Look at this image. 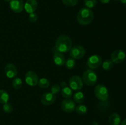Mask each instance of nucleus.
<instances>
[{
  "label": "nucleus",
  "mask_w": 126,
  "mask_h": 125,
  "mask_svg": "<svg viewBox=\"0 0 126 125\" xmlns=\"http://www.w3.org/2000/svg\"><path fill=\"white\" fill-rule=\"evenodd\" d=\"M58 51L66 53L70 51L72 47V41L70 38L66 35H62L57 39L55 45Z\"/></svg>",
  "instance_id": "1"
},
{
  "label": "nucleus",
  "mask_w": 126,
  "mask_h": 125,
  "mask_svg": "<svg viewBox=\"0 0 126 125\" xmlns=\"http://www.w3.org/2000/svg\"><path fill=\"white\" fill-rule=\"evenodd\" d=\"M94 17V12L91 9L83 7L78 13L77 21L81 25H87L92 22Z\"/></svg>",
  "instance_id": "2"
},
{
  "label": "nucleus",
  "mask_w": 126,
  "mask_h": 125,
  "mask_svg": "<svg viewBox=\"0 0 126 125\" xmlns=\"http://www.w3.org/2000/svg\"><path fill=\"white\" fill-rule=\"evenodd\" d=\"M82 81L83 83L87 86L91 87L96 84L98 80L97 75L94 71L91 69L87 70L82 74Z\"/></svg>",
  "instance_id": "3"
},
{
  "label": "nucleus",
  "mask_w": 126,
  "mask_h": 125,
  "mask_svg": "<svg viewBox=\"0 0 126 125\" xmlns=\"http://www.w3.org/2000/svg\"><path fill=\"white\" fill-rule=\"evenodd\" d=\"M94 93L95 96L99 100L105 101L108 99L109 96L108 89L104 85L99 84L96 86L94 89Z\"/></svg>",
  "instance_id": "4"
},
{
  "label": "nucleus",
  "mask_w": 126,
  "mask_h": 125,
  "mask_svg": "<svg viewBox=\"0 0 126 125\" xmlns=\"http://www.w3.org/2000/svg\"><path fill=\"white\" fill-rule=\"evenodd\" d=\"M86 53V50L81 45H76L73 47L70 50V57L75 60H79L81 59Z\"/></svg>",
  "instance_id": "5"
},
{
  "label": "nucleus",
  "mask_w": 126,
  "mask_h": 125,
  "mask_svg": "<svg viewBox=\"0 0 126 125\" xmlns=\"http://www.w3.org/2000/svg\"><path fill=\"white\" fill-rule=\"evenodd\" d=\"M69 86L72 90L79 91L83 87V81L78 75H73L69 80Z\"/></svg>",
  "instance_id": "6"
},
{
  "label": "nucleus",
  "mask_w": 126,
  "mask_h": 125,
  "mask_svg": "<svg viewBox=\"0 0 126 125\" xmlns=\"http://www.w3.org/2000/svg\"><path fill=\"white\" fill-rule=\"evenodd\" d=\"M103 62L102 58L100 55H94L90 56L87 61V66L91 69H94L99 67Z\"/></svg>",
  "instance_id": "7"
},
{
  "label": "nucleus",
  "mask_w": 126,
  "mask_h": 125,
  "mask_svg": "<svg viewBox=\"0 0 126 125\" xmlns=\"http://www.w3.org/2000/svg\"><path fill=\"white\" fill-rule=\"evenodd\" d=\"M25 81L26 83L30 87H34L38 85L39 77L36 72L30 71H28L25 75Z\"/></svg>",
  "instance_id": "8"
},
{
  "label": "nucleus",
  "mask_w": 126,
  "mask_h": 125,
  "mask_svg": "<svg viewBox=\"0 0 126 125\" xmlns=\"http://www.w3.org/2000/svg\"><path fill=\"white\" fill-rule=\"evenodd\" d=\"M126 53L122 50H116L112 53L111 60L114 63L119 64L123 62L126 58Z\"/></svg>",
  "instance_id": "9"
},
{
  "label": "nucleus",
  "mask_w": 126,
  "mask_h": 125,
  "mask_svg": "<svg viewBox=\"0 0 126 125\" xmlns=\"http://www.w3.org/2000/svg\"><path fill=\"white\" fill-rule=\"evenodd\" d=\"M61 107L62 109L65 112L70 113L75 110L76 105L73 100L70 99H66L62 102Z\"/></svg>",
  "instance_id": "10"
},
{
  "label": "nucleus",
  "mask_w": 126,
  "mask_h": 125,
  "mask_svg": "<svg viewBox=\"0 0 126 125\" xmlns=\"http://www.w3.org/2000/svg\"><path fill=\"white\" fill-rule=\"evenodd\" d=\"M9 6L15 13H20L24 9V4L22 0H11L9 2Z\"/></svg>",
  "instance_id": "11"
},
{
  "label": "nucleus",
  "mask_w": 126,
  "mask_h": 125,
  "mask_svg": "<svg viewBox=\"0 0 126 125\" xmlns=\"http://www.w3.org/2000/svg\"><path fill=\"white\" fill-rule=\"evenodd\" d=\"M4 72L7 77L9 78H13L17 76V67L13 64L9 63L4 68Z\"/></svg>",
  "instance_id": "12"
},
{
  "label": "nucleus",
  "mask_w": 126,
  "mask_h": 125,
  "mask_svg": "<svg viewBox=\"0 0 126 125\" xmlns=\"http://www.w3.org/2000/svg\"><path fill=\"white\" fill-rule=\"evenodd\" d=\"M56 99V95L52 93H44L41 97V103L43 105H50L54 103Z\"/></svg>",
  "instance_id": "13"
},
{
  "label": "nucleus",
  "mask_w": 126,
  "mask_h": 125,
  "mask_svg": "<svg viewBox=\"0 0 126 125\" xmlns=\"http://www.w3.org/2000/svg\"><path fill=\"white\" fill-rule=\"evenodd\" d=\"M38 6L36 0H27L24 4V9L27 13H33L38 8Z\"/></svg>",
  "instance_id": "14"
},
{
  "label": "nucleus",
  "mask_w": 126,
  "mask_h": 125,
  "mask_svg": "<svg viewBox=\"0 0 126 125\" xmlns=\"http://www.w3.org/2000/svg\"><path fill=\"white\" fill-rule=\"evenodd\" d=\"M53 60H54V63L58 66H62L65 63V56L63 55L62 53L59 52L58 51L54 53Z\"/></svg>",
  "instance_id": "15"
},
{
  "label": "nucleus",
  "mask_w": 126,
  "mask_h": 125,
  "mask_svg": "<svg viewBox=\"0 0 126 125\" xmlns=\"http://www.w3.org/2000/svg\"><path fill=\"white\" fill-rule=\"evenodd\" d=\"M109 123L110 125H119L121 123V116L117 113H112L109 117Z\"/></svg>",
  "instance_id": "16"
},
{
  "label": "nucleus",
  "mask_w": 126,
  "mask_h": 125,
  "mask_svg": "<svg viewBox=\"0 0 126 125\" xmlns=\"http://www.w3.org/2000/svg\"><path fill=\"white\" fill-rule=\"evenodd\" d=\"M61 94L64 98L70 99L73 95V90L70 88V87H65L61 89Z\"/></svg>",
  "instance_id": "17"
},
{
  "label": "nucleus",
  "mask_w": 126,
  "mask_h": 125,
  "mask_svg": "<svg viewBox=\"0 0 126 125\" xmlns=\"http://www.w3.org/2000/svg\"><path fill=\"white\" fill-rule=\"evenodd\" d=\"M73 100L77 104H82L84 100V95L81 91H77L74 94Z\"/></svg>",
  "instance_id": "18"
},
{
  "label": "nucleus",
  "mask_w": 126,
  "mask_h": 125,
  "mask_svg": "<svg viewBox=\"0 0 126 125\" xmlns=\"http://www.w3.org/2000/svg\"><path fill=\"white\" fill-rule=\"evenodd\" d=\"M9 99V95L6 91L0 89V104H5Z\"/></svg>",
  "instance_id": "19"
},
{
  "label": "nucleus",
  "mask_w": 126,
  "mask_h": 125,
  "mask_svg": "<svg viewBox=\"0 0 126 125\" xmlns=\"http://www.w3.org/2000/svg\"><path fill=\"white\" fill-rule=\"evenodd\" d=\"M38 85L41 88H43V89H46L50 85V82L48 79L46 78H42L39 80L38 81Z\"/></svg>",
  "instance_id": "20"
},
{
  "label": "nucleus",
  "mask_w": 126,
  "mask_h": 125,
  "mask_svg": "<svg viewBox=\"0 0 126 125\" xmlns=\"http://www.w3.org/2000/svg\"><path fill=\"white\" fill-rule=\"evenodd\" d=\"M75 110L76 113L79 115H84L87 113V107L83 104H80L75 107Z\"/></svg>",
  "instance_id": "21"
},
{
  "label": "nucleus",
  "mask_w": 126,
  "mask_h": 125,
  "mask_svg": "<svg viewBox=\"0 0 126 125\" xmlns=\"http://www.w3.org/2000/svg\"><path fill=\"white\" fill-rule=\"evenodd\" d=\"M65 64L66 68L69 69H72L76 66V61H75V59L72 58H68L65 61Z\"/></svg>",
  "instance_id": "22"
},
{
  "label": "nucleus",
  "mask_w": 126,
  "mask_h": 125,
  "mask_svg": "<svg viewBox=\"0 0 126 125\" xmlns=\"http://www.w3.org/2000/svg\"><path fill=\"white\" fill-rule=\"evenodd\" d=\"M12 87L16 89H20L22 87V80L19 77L14 78L12 80Z\"/></svg>",
  "instance_id": "23"
},
{
  "label": "nucleus",
  "mask_w": 126,
  "mask_h": 125,
  "mask_svg": "<svg viewBox=\"0 0 126 125\" xmlns=\"http://www.w3.org/2000/svg\"><path fill=\"white\" fill-rule=\"evenodd\" d=\"M114 65V62L110 60H107L102 62V67L105 71H110L111 69Z\"/></svg>",
  "instance_id": "24"
},
{
  "label": "nucleus",
  "mask_w": 126,
  "mask_h": 125,
  "mask_svg": "<svg viewBox=\"0 0 126 125\" xmlns=\"http://www.w3.org/2000/svg\"><path fill=\"white\" fill-rule=\"evenodd\" d=\"M84 5L87 8L91 9L94 7L97 4V0H84Z\"/></svg>",
  "instance_id": "25"
},
{
  "label": "nucleus",
  "mask_w": 126,
  "mask_h": 125,
  "mask_svg": "<svg viewBox=\"0 0 126 125\" xmlns=\"http://www.w3.org/2000/svg\"><path fill=\"white\" fill-rule=\"evenodd\" d=\"M2 110L6 113H11L13 110V106L11 105V104H10V103L7 102L5 103V104H3Z\"/></svg>",
  "instance_id": "26"
},
{
  "label": "nucleus",
  "mask_w": 126,
  "mask_h": 125,
  "mask_svg": "<svg viewBox=\"0 0 126 125\" xmlns=\"http://www.w3.org/2000/svg\"><path fill=\"white\" fill-rule=\"evenodd\" d=\"M63 3L69 7H73L78 2V0H62Z\"/></svg>",
  "instance_id": "27"
},
{
  "label": "nucleus",
  "mask_w": 126,
  "mask_h": 125,
  "mask_svg": "<svg viewBox=\"0 0 126 125\" xmlns=\"http://www.w3.org/2000/svg\"><path fill=\"white\" fill-rule=\"evenodd\" d=\"M61 91V87H60V85L57 84H55V85H53L52 86L51 88H50V91L52 94H55L56 95L57 94L59 93Z\"/></svg>",
  "instance_id": "28"
},
{
  "label": "nucleus",
  "mask_w": 126,
  "mask_h": 125,
  "mask_svg": "<svg viewBox=\"0 0 126 125\" xmlns=\"http://www.w3.org/2000/svg\"><path fill=\"white\" fill-rule=\"evenodd\" d=\"M28 18H29V20L31 22H36L38 20V16L36 13L33 12V13H30L29 16H28Z\"/></svg>",
  "instance_id": "29"
},
{
  "label": "nucleus",
  "mask_w": 126,
  "mask_h": 125,
  "mask_svg": "<svg viewBox=\"0 0 126 125\" xmlns=\"http://www.w3.org/2000/svg\"><path fill=\"white\" fill-rule=\"evenodd\" d=\"M100 2L103 4H107V3H109L110 2L111 0H100Z\"/></svg>",
  "instance_id": "30"
},
{
  "label": "nucleus",
  "mask_w": 126,
  "mask_h": 125,
  "mask_svg": "<svg viewBox=\"0 0 126 125\" xmlns=\"http://www.w3.org/2000/svg\"><path fill=\"white\" fill-rule=\"evenodd\" d=\"M66 86H67V84H66V82H62V83H61V87H62V88H63V87H66Z\"/></svg>",
  "instance_id": "31"
},
{
  "label": "nucleus",
  "mask_w": 126,
  "mask_h": 125,
  "mask_svg": "<svg viewBox=\"0 0 126 125\" xmlns=\"http://www.w3.org/2000/svg\"><path fill=\"white\" fill-rule=\"evenodd\" d=\"M121 125H126V118L124 119L121 123Z\"/></svg>",
  "instance_id": "32"
},
{
  "label": "nucleus",
  "mask_w": 126,
  "mask_h": 125,
  "mask_svg": "<svg viewBox=\"0 0 126 125\" xmlns=\"http://www.w3.org/2000/svg\"><path fill=\"white\" fill-rule=\"evenodd\" d=\"M92 125H98V123H97L96 121H94L93 123H92Z\"/></svg>",
  "instance_id": "33"
},
{
  "label": "nucleus",
  "mask_w": 126,
  "mask_h": 125,
  "mask_svg": "<svg viewBox=\"0 0 126 125\" xmlns=\"http://www.w3.org/2000/svg\"><path fill=\"white\" fill-rule=\"evenodd\" d=\"M120 1L123 4H124L126 5V0H120Z\"/></svg>",
  "instance_id": "34"
},
{
  "label": "nucleus",
  "mask_w": 126,
  "mask_h": 125,
  "mask_svg": "<svg viewBox=\"0 0 126 125\" xmlns=\"http://www.w3.org/2000/svg\"><path fill=\"white\" fill-rule=\"evenodd\" d=\"M5 1H6V2H10V1H11V0H4Z\"/></svg>",
  "instance_id": "35"
}]
</instances>
